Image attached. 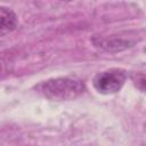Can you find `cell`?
Masks as SVG:
<instances>
[{"mask_svg": "<svg viewBox=\"0 0 146 146\" xmlns=\"http://www.w3.org/2000/svg\"><path fill=\"white\" fill-rule=\"evenodd\" d=\"M39 94L51 100H71L86 90V86L82 80L78 78H55L43 81L36 86Z\"/></svg>", "mask_w": 146, "mask_h": 146, "instance_id": "obj_1", "label": "cell"}, {"mask_svg": "<svg viewBox=\"0 0 146 146\" xmlns=\"http://www.w3.org/2000/svg\"><path fill=\"white\" fill-rule=\"evenodd\" d=\"M17 26V16L15 13L3 6L0 7V31L1 35H5L14 31Z\"/></svg>", "mask_w": 146, "mask_h": 146, "instance_id": "obj_4", "label": "cell"}, {"mask_svg": "<svg viewBox=\"0 0 146 146\" xmlns=\"http://www.w3.org/2000/svg\"><path fill=\"white\" fill-rule=\"evenodd\" d=\"M132 81L136 87H138L140 90L146 91V74L144 73H137L132 76Z\"/></svg>", "mask_w": 146, "mask_h": 146, "instance_id": "obj_5", "label": "cell"}, {"mask_svg": "<svg viewBox=\"0 0 146 146\" xmlns=\"http://www.w3.org/2000/svg\"><path fill=\"white\" fill-rule=\"evenodd\" d=\"M91 42L96 48L103 49L108 52H117L132 47L136 41L130 36L127 38L123 35H94L91 38Z\"/></svg>", "mask_w": 146, "mask_h": 146, "instance_id": "obj_3", "label": "cell"}, {"mask_svg": "<svg viewBox=\"0 0 146 146\" xmlns=\"http://www.w3.org/2000/svg\"><path fill=\"white\" fill-rule=\"evenodd\" d=\"M127 80L125 71L121 68H110L98 73L94 78V88L103 95H111L117 92Z\"/></svg>", "mask_w": 146, "mask_h": 146, "instance_id": "obj_2", "label": "cell"}]
</instances>
